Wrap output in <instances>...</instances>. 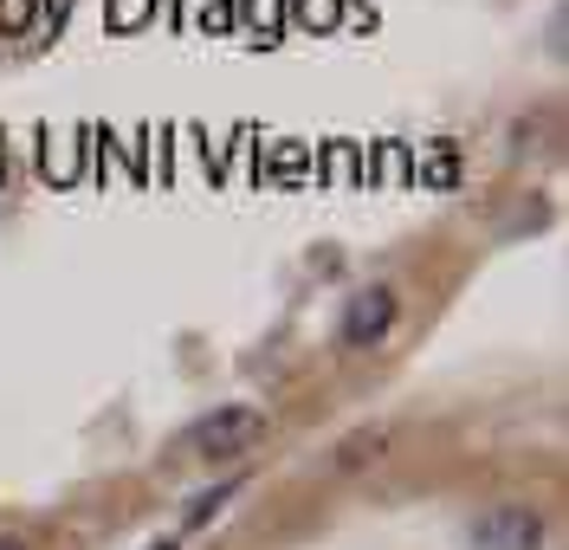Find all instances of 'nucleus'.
I'll list each match as a JSON object with an SVG mask.
<instances>
[{
	"label": "nucleus",
	"mask_w": 569,
	"mask_h": 550,
	"mask_svg": "<svg viewBox=\"0 0 569 550\" xmlns=\"http://www.w3.org/2000/svg\"><path fill=\"white\" fill-rule=\"evenodd\" d=\"M472 544L479 550H537L543 544V518L531 506H498L472 524Z\"/></svg>",
	"instance_id": "nucleus-2"
},
{
	"label": "nucleus",
	"mask_w": 569,
	"mask_h": 550,
	"mask_svg": "<svg viewBox=\"0 0 569 550\" xmlns=\"http://www.w3.org/2000/svg\"><path fill=\"white\" fill-rule=\"evenodd\" d=\"M0 550H27V544H20V538H0Z\"/></svg>",
	"instance_id": "nucleus-7"
},
{
	"label": "nucleus",
	"mask_w": 569,
	"mask_h": 550,
	"mask_svg": "<svg viewBox=\"0 0 569 550\" xmlns=\"http://www.w3.org/2000/svg\"><path fill=\"white\" fill-rule=\"evenodd\" d=\"M382 447H389V428H356V434L337 440V467L350 473V467H369V460H382Z\"/></svg>",
	"instance_id": "nucleus-4"
},
{
	"label": "nucleus",
	"mask_w": 569,
	"mask_h": 550,
	"mask_svg": "<svg viewBox=\"0 0 569 550\" xmlns=\"http://www.w3.org/2000/svg\"><path fill=\"white\" fill-rule=\"evenodd\" d=\"M156 13V0H110V27H142Z\"/></svg>",
	"instance_id": "nucleus-6"
},
{
	"label": "nucleus",
	"mask_w": 569,
	"mask_h": 550,
	"mask_svg": "<svg viewBox=\"0 0 569 550\" xmlns=\"http://www.w3.org/2000/svg\"><path fill=\"white\" fill-rule=\"evenodd\" d=\"M0 182H7V156H0Z\"/></svg>",
	"instance_id": "nucleus-9"
},
{
	"label": "nucleus",
	"mask_w": 569,
	"mask_h": 550,
	"mask_svg": "<svg viewBox=\"0 0 569 550\" xmlns=\"http://www.w3.org/2000/svg\"><path fill=\"white\" fill-rule=\"evenodd\" d=\"M33 27V0H0V39H20Z\"/></svg>",
	"instance_id": "nucleus-5"
},
{
	"label": "nucleus",
	"mask_w": 569,
	"mask_h": 550,
	"mask_svg": "<svg viewBox=\"0 0 569 550\" xmlns=\"http://www.w3.org/2000/svg\"><path fill=\"white\" fill-rule=\"evenodd\" d=\"M149 550H176V544H169V538H162V544H149Z\"/></svg>",
	"instance_id": "nucleus-8"
},
{
	"label": "nucleus",
	"mask_w": 569,
	"mask_h": 550,
	"mask_svg": "<svg viewBox=\"0 0 569 550\" xmlns=\"http://www.w3.org/2000/svg\"><path fill=\"white\" fill-rule=\"evenodd\" d=\"M395 292L389 286H362V292L350 298V318H343V343L350 350H369L376 337H389V324H395Z\"/></svg>",
	"instance_id": "nucleus-3"
},
{
	"label": "nucleus",
	"mask_w": 569,
	"mask_h": 550,
	"mask_svg": "<svg viewBox=\"0 0 569 550\" xmlns=\"http://www.w3.org/2000/svg\"><path fill=\"white\" fill-rule=\"evenodd\" d=\"M259 434H266V414L227 402V408H213V414H201V421L188 428V453H208V460H220V453H247Z\"/></svg>",
	"instance_id": "nucleus-1"
}]
</instances>
